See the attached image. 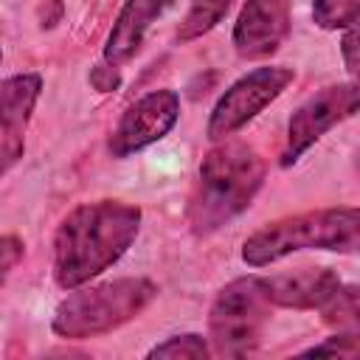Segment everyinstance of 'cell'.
<instances>
[{
	"label": "cell",
	"instance_id": "cell-1",
	"mask_svg": "<svg viewBox=\"0 0 360 360\" xmlns=\"http://www.w3.org/2000/svg\"><path fill=\"white\" fill-rule=\"evenodd\" d=\"M138 228V205L118 200L76 205L53 233V281L62 290L84 287L129 250Z\"/></svg>",
	"mask_w": 360,
	"mask_h": 360
},
{
	"label": "cell",
	"instance_id": "cell-2",
	"mask_svg": "<svg viewBox=\"0 0 360 360\" xmlns=\"http://www.w3.org/2000/svg\"><path fill=\"white\" fill-rule=\"evenodd\" d=\"M264 160L242 141H225L214 146L197 172V183L188 194L186 222L194 236H211L231 219H236L259 194L264 183Z\"/></svg>",
	"mask_w": 360,
	"mask_h": 360
},
{
	"label": "cell",
	"instance_id": "cell-3",
	"mask_svg": "<svg viewBox=\"0 0 360 360\" xmlns=\"http://www.w3.org/2000/svg\"><path fill=\"white\" fill-rule=\"evenodd\" d=\"M360 242V211L354 205L318 208L295 217L267 222L242 242V262L248 267H267L298 250H338L354 253Z\"/></svg>",
	"mask_w": 360,
	"mask_h": 360
},
{
	"label": "cell",
	"instance_id": "cell-4",
	"mask_svg": "<svg viewBox=\"0 0 360 360\" xmlns=\"http://www.w3.org/2000/svg\"><path fill=\"white\" fill-rule=\"evenodd\" d=\"M158 295V284L143 276L112 278L70 292L53 309L51 329L65 340H87L107 335L138 318Z\"/></svg>",
	"mask_w": 360,
	"mask_h": 360
},
{
	"label": "cell",
	"instance_id": "cell-5",
	"mask_svg": "<svg viewBox=\"0 0 360 360\" xmlns=\"http://www.w3.org/2000/svg\"><path fill=\"white\" fill-rule=\"evenodd\" d=\"M270 315V301L264 295L259 276H242L228 281L208 312V340L211 354L242 357L253 352L262 340Z\"/></svg>",
	"mask_w": 360,
	"mask_h": 360
},
{
	"label": "cell",
	"instance_id": "cell-6",
	"mask_svg": "<svg viewBox=\"0 0 360 360\" xmlns=\"http://www.w3.org/2000/svg\"><path fill=\"white\" fill-rule=\"evenodd\" d=\"M292 79H295L292 68H284V65H264L236 79L217 98L208 115V127H205L208 141H225L233 132H239L264 107H270L292 84Z\"/></svg>",
	"mask_w": 360,
	"mask_h": 360
},
{
	"label": "cell",
	"instance_id": "cell-7",
	"mask_svg": "<svg viewBox=\"0 0 360 360\" xmlns=\"http://www.w3.org/2000/svg\"><path fill=\"white\" fill-rule=\"evenodd\" d=\"M357 104H360V90H357L354 82L329 84V87L318 90L315 96H309L304 104H298L295 112L287 121V138H284V149H281V166L287 169V166L298 163V158L315 141H321L340 121L352 118L357 112Z\"/></svg>",
	"mask_w": 360,
	"mask_h": 360
},
{
	"label": "cell",
	"instance_id": "cell-8",
	"mask_svg": "<svg viewBox=\"0 0 360 360\" xmlns=\"http://www.w3.org/2000/svg\"><path fill=\"white\" fill-rule=\"evenodd\" d=\"M180 118V96L169 87L149 90L135 104L127 107L121 121L115 124L110 135V155L112 158H129L158 141H163Z\"/></svg>",
	"mask_w": 360,
	"mask_h": 360
},
{
	"label": "cell",
	"instance_id": "cell-9",
	"mask_svg": "<svg viewBox=\"0 0 360 360\" xmlns=\"http://www.w3.org/2000/svg\"><path fill=\"white\" fill-rule=\"evenodd\" d=\"M39 93V73H14L0 79V177L8 174L25 155V132Z\"/></svg>",
	"mask_w": 360,
	"mask_h": 360
},
{
	"label": "cell",
	"instance_id": "cell-10",
	"mask_svg": "<svg viewBox=\"0 0 360 360\" xmlns=\"http://www.w3.org/2000/svg\"><path fill=\"white\" fill-rule=\"evenodd\" d=\"M292 0H245L233 22V51L242 59L273 56L290 34Z\"/></svg>",
	"mask_w": 360,
	"mask_h": 360
},
{
	"label": "cell",
	"instance_id": "cell-11",
	"mask_svg": "<svg viewBox=\"0 0 360 360\" xmlns=\"http://www.w3.org/2000/svg\"><path fill=\"white\" fill-rule=\"evenodd\" d=\"M338 284L340 278L329 267H304L295 273H278L262 278L270 307H284V309H321Z\"/></svg>",
	"mask_w": 360,
	"mask_h": 360
},
{
	"label": "cell",
	"instance_id": "cell-12",
	"mask_svg": "<svg viewBox=\"0 0 360 360\" xmlns=\"http://www.w3.org/2000/svg\"><path fill=\"white\" fill-rule=\"evenodd\" d=\"M172 3L174 0H124L104 42V62L112 68L129 62L141 51L146 31L169 11Z\"/></svg>",
	"mask_w": 360,
	"mask_h": 360
},
{
	"label": "cell",
	"instance_id": "cell-13",
	"mask_svg": "<svg viewBox=\"0 0 360 360\" xmlns=\"http://www.w3.org/2000/svg\"><path fill=\"white\" fill-rule=\"evenodd\" d=\"M231 6H233V0H191L188 11L177 28V39L191 42V39L208 34L211 28H217L222 22V17L228 14Z\"/></svg>",
	"mask_w": 360,
	"mask_h": 360
},
{
	"label": "cell",
	"instance_id": "cell-14",
	"mask_svg": "<svg viewBox=\"0 0 360 360\" xmlns=\"http://www.w3.org/2000/svg\"><path fill=\"white\" fill-rule=\"evenodd\" d=\"M321 312H323V321L326 323H332L338 329H346V332H354L357 329V315H360L357 287L354 284H338L335 292L321 307Z\"/></svg>",
	"mask_w": 360,
	"mask_h": 360
},
{
	"label": "cell",
	"instance_id": "cell-15",
	"mask_svg": "<svg viewBox=\"0 0 360 360\" xmlns=\"http://www.w3.org/2000/svg\"><path fill=\"white\" fill-rule=\"evenodd\" d=\"M211 354V346L202 335L186 332V335H172L163 343L152 346L146 357H166V360H202Z\"/></svg>",
	"mask_w": 360,
	"mask_h": 360
},
{
	"label": "cell",
	"instance_id": "cell-16",
	"mask_svg": "<svg viewBox=\"0 0 360 360\" xmlns=\"http://www.w3.org/2000/svg\"><path fill=\"white\" fill-rule=\"evenodd\" d=\"M360 0H312V20L323 31L357 25Z\"/></svg>",
	"mask_w": 360,
	"mask_h": 360
},
{
	"label": "cell",
	"instance_id": "cell-17",
	"mask_svg": "<svg viewBox=\"0 0 360 360\" xmlns=\"http://www.w3.org/2000/svg\"><path fill=\"white\" fill-rule=\"evenodd\" d=\"M357 352H360L357 335L354 332H340V335L326 338L323 343H315V346L304 349L301 354H307V357H323V354H332V357H357Z\"/></svg>",
	"mask_w": 360,
	"mask_h": 360
},
{
	"label": "cell",
	"instance_id": "cell-18",
	"mask_svg": "<svg viewBox=\"0 0 360 360\" xmlns=\"http://www.w3.org/2000/svg\"><path fill=\"white\" fill-rule=\"evenodd\" d=\"M22 253H25V248H22V239L20 236H14V233L0 236V287L11 276V270L20 264Z\"/></svg>",
	"mask_w": 360,
	"mask_h": 360
},
{
	"label": "cell",
	"instance_id": "cell-19",
	"mask_svg": "<svg viewBox=\"0 0 360 360\" xmlns=\"http://www.w3.org/2000/svg\"><path fill=\"white\" fill-rule=\"evenodd\" d=\"M343 39H340V53H343V62H346V70L349 76L354 79L357 76V65H360V37H357V25H349L343 28Z\"/></svg>",
	"mask_w": 360,
	"mask_h": 360
},
{
	"label": "cell",
	"instance_id": "cell-20",
	"mask_svg": "<svg viewBox=\"0 0 360 360\" xmlns=\"http://www.w3.org/2000/svg\"><path fill=\"white\" fill-rule=\"evenodd\" d=\"M90 82H93V87L96 90H101V93H107V90H115L118 87V68H112V65H101V68H93V73H90Z\"/></svg>",
	"mask_w": 360,
	"mask_h": 360
},
{
	"label": "cell",
	"instance_id": "cell-21",
	"mask_svg": "<svg viewBox=\"0 0 360 360\" xmlns=\"http://www.w3.org/2000/svg\"><path fill=\"white\" fill-rule=\"evenodd\" d=\"M0 62H3V45H0Z\"/></svg>",
	"mask_w": 360,
	"mask_h": 360
}]
</instances>
